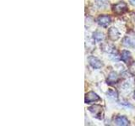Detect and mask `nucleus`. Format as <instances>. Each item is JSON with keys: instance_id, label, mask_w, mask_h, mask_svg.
<instances>
[{"instance_id": "1", "label": "nucleus", "mask_w": 135, "mask_h": 126, "mask_svg": "<svg viewBox=\"0 0 135 126\" xmlns=\"http://www.w3.org/2000/svg\"><path fill=\"white\" fill-rule=\"evenodd\" d=\"M89 111H90L93 115H94L95 118L99 119H103V108L102 107L100 106V105H97V104H95V105H92V106L89 107L88 108Z\"/></svg>"}, {"instance_id": "2", "label": "nucleus", "mask_w": 135, "mask_h": 126, "mask_svg": "<svg viewBox=\"0 0 135 126\" xmlns=\"http://www.w3.org/2000/svg\"><path fill=\"white\" fill-rule=\"evenodd\" d=\"M112 10L114 12V14H116L117 15H122L128 10V5H127L126 3L122 1L116 3L112 7Z\"/></svg>"}, {"instance_id": "3", "label": "nucleus", "mask_w": 135, "mask_h": 126, "mask_svg": "<svg viewBox=\"0 0 135 126\" xmlns=\"http://www.w3.org/2000/svg\"><path fill=\"white\" fill-rule=\"evenodd\" d=\"M96 21H97V23H98V24H100V26L107 27L110 24H111L112 19L109 15L103 14V15H100L98 18H97Z\"/></svg>"}, {"instance_id": "4", "label": "nucleus", "mask_w": 135, "mask_h": 126, "mask_svg": "<svg viewBox=\"0 0 135 126\" xmlns=\"http://www.w3.org/2000/svg\"><path fill=\"white\" fill-rule=\"evenodd\" d=\"M100 98L98 96V94L95 93V92H89L85 94V98H84V102L85 103H94L96 101H99Z\"/></svg>"}, {"instance_id": "5", "label": "nucleus", "mask_w": 135, "mask_h": 126, "mask_svg": "<svg viewBox=\"0 0 135 126\" xmlns=\"http://www.w3.org/2000/svg\"><path fill=\"white\" fill-rule=\"evenodd\" d=\"M89 63H90V65L93 67V68L95 69H100L101 67L103 66V64L102 62H101L100 60H99L97 57H95V56H90L89 57Z\"/></svg>"}, {"instance_id": "6", "label": "nucleus", "mask_w": 135, "mask_h": 126, "mask_svg": "<svg viewBox=\"0 0 135 126\" xmlns=\"http://www.w3.org/2000/svg\"><path fill=\"white\" fill-rule=\"evenodd\" d=\"M108 37L110 40L113 41L117 40L120 38V33L118 31V29L115 27H111L108 29Z\"/></svg>"}, {"instance_id": "7", "label": "nucleus", "mask_w": 135, "mask_h": 126, "mask_svg": "<svg viewBox=\"0 0 135 126\" xmlns=\"http://www.w3.org/2000/svg\"><path fill=\"white\" fill-rule=\"evenodd\" d=\"M119 81V76L116 72V71H112L108 75V77L107 79V82L109 85H113V84L117 83Z\"/></svg>"}, {"instance_id": "8", "label": "nucleus", "mask_w": 135, "mask_h": 126, "mask_svg": "<svg viewBox=\"0 0 135 126\" xmlns=\"http://www.w3.org/2000/svg\"><path fill=\"white\" fill-rule=\"evenodd\" d=\"M114 123H115L117 125H119V126H126V125L129 124V121L128 119H127L126 116L119 115L114 119Z\"/></svg>"}, {"instance_id": "9", "label": "nucleus", "mask_w": 135, "mask_h": 126, "mask_svg": "<svg viewBox=\"0 0 135 126\" xmlns=\"http://www.w3.org/2000/svg\"><path fill=\"white\" fill-rule=\"evenodd\" d=\"M120 58L123 62L130 63L131 59H132V56H131L130 51H128V50H124L122 51V53L120 55Z\"/></svg>"}, {"instance_id": "10", "label": "nucleus", "mask_w": 135, "mask_h": 126, "mask_svg": "<svg viewBox=\"0 0 135 126\" xmlns=\"http://www.w3.org/2000/svg\"><path fill=\"white\" fill-rule=\"evenodd\" d=\"M93 39H94L96 42H100L101 40H103L105 39V35L103 33L96 31L93 34Z\"/></svg>"}, {"instance_id": "11", "label": "nucleus", "mask_w": 135, "mask_h": 126, "mask_svg": "<svg viewBox=\"0 0 135 126\" xmlns=\"http://www.w3.org/2000/svg\"><path fill=\"white\" fill-rule=\"evenodd\" d=\"M101 48H102V50H104V51L108 52V53H112V52H113L114 50H115V49H116L112 45H111V44H107V43L102 45V46H101Z\"/></svg>"}, {"instance_id": "12", "label": "nucleus", "mask_w": 135, "mask_h": 126, "mask_svg": "<svg viewBox=\"0 0 135 126\" xmlns=\"http://www.w3.org/2000/svg\"><path fill=\"white\" fill-rule=\"evenodd\" d=\"M122 44H123L125 46H127V47H133L135 45V42H134V40H131L129 37H126V38H124Z\"/></svg>"}, {"instance_id": "13", "label": "nucleus", "mask_w": 135, "mask_h": 126, "mask_svg": "<svg viewBox=\"0 0 135 126\" xmlns=\"http://www.w3.org/2000/svg\"><path fill=\"white\" fill-rule=\"evenodd\" d=\"M107 95L109 96V98H111L112 99H117V92L115 91L114 89H109Z\"/></svg>"}, {"instance_id": "14", "label": "nucleus", "mask_w": 135, "mask_h": 126, "mask_svg": "<svg viewBox=\"0 0 135 126\" xmlns=\"http://www.w3.org/2000/svg\"><path fill=\"white\" fill-rule=\"evenodd\" d=\"M128 70H129L131 74H133V76H135V61L130 63L129 66H128Z\"/></svg>"}, {"instance_id": "15", "label": "nucleus", "mask_w": 135, "mask_h": 126, "mask_svg": "<svg viewBox=\"0 0 135 126\" xmlns=\"http://www.w3.org/2000/svg\"><path fill=\"white\" fill-rule=\"evenodd\" d=\"M130 3H132L133 6H135V0H130Z\"/></svg>"}, {"instance_id": "16", "label": "nucleus", "mask_w": 135, "mask_h": 126, "mask_svg": "<svg viewBox=\"0 0 135 126\" xmlns=\"http://www.w3.org/2000/svg\"><path fill=\"white\" fill-rule=\"evenodd\" d=\"M133 98L135 99V92H134V94H133Z\"/></svg>"}]
</instances>
